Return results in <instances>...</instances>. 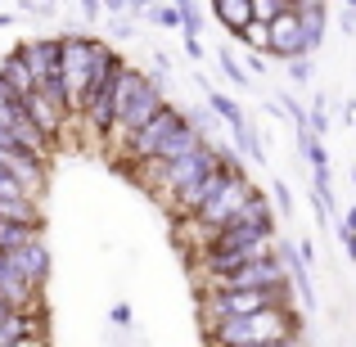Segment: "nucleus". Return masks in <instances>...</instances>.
I'll return each instance as SVG.
<instances>
[{
  "label": "nucleus",
  "instance_id": "5",
  "mask_svg": "<svg viewBox=\"0 0 356 347\" xmlns=\"http://www.w3.org/2000/svg\"><path fill=\"white\" fill-rule=\"evenodd\" d=\"M176 131H181V118L163 108V113H158V118H154V122H149V127L136 136V154H163V145L176 136Z\"/></svg>",
  "mask_w": 356,
  "mask_h": 347
},
{
  "label": "nucleus",
  "instance_id": "2",
  "mask_svg": "<svg viewBox=\"0 0 356 347\" xmlns=\"http://www.w3.org/2000/svg\"><path fill=\"white\" fill-rule=\"evenodd\" d=\"M289 325L280 312H261V316H248V321H226L221 339L235 343V347H252V343H284Z\"/></svg>",
  "mask_w": 356,
  "mask_h": 347
},
{
  "label": "nucleus",
  "instance_id": "8",
  "mask_svg": "<svg viewBox=\"0 0 356 347\" xmlns=\"http://www.w3.org/2000/svg\"><path fill=\"white\" fill-rule=\"evenodd\" d=\"M36 243V226H18V221H0V252H23Z\"/></svg>",
  "mask_w": 356,
  "mask_h": 347
},
{
  "label": "nucleus",
  "instance_id": "1",
  "mask_svg": "<svg viewBox=\"0 0 356 347\" xmlns=\"http://www.w3.org/2000/svg\"><path fill=\"white\" fill-rule=\"evenodd\" d=\"M248 203H252L248 185H243L239 176H226V185H221V190L199 208V217L208 221V226H226V230H230V226H239V221H243Z\"/></svg>",
  "mask_w": 356,
  "mask_h": 347
},
{
  "label": "nucleus",
  "instance_id": "7",
  "mask_svg": "<svg viewBox=\"0 0 356 347\" xmlns=\"http://www.w3.org/2000/svg\"><path fill=\"white\" fill-rule=\"evenodd\" d=\"M302 36H307V27L298 23V9H284V14L270 23V45H275L280 54L298 50V45H302Z\"/></svg>",
  "mask_w": 356,
  "mask_h": 347
},
{
  "label": "nucleus",
  "instance_id": "4",
  "mask_svg": "<svg viewBox=\"0 0 356 347\" xmlns=\"http://www.w3.org/2000/svg\"><path fill=\"white\" fill-rule=\"evenodd\" d=\"M275 284H280V266H275V261H266V257H257V261H248V266H239V271H230V275H226V293L275 289Z\"/></svg>",
  "mask_w": 356,
  "mask_h": 347
},
{
  "label": "nucleus",
  "instance_id": "11",
  "mask_svg": "<svg viewBox=\"0 0 356 347\" xmlns=\"http://www.w3.org/2000/svg\"><path fill=\"white\" fill-rule=\"evenodd\" d=\"M0 199H27V190L14 181V176H5V172H0Z\"/></svg>",
  "mask_w": 356,
  "mask_h": 347
},
{
  "label": "nucleus",
  "instance_id": "13",
  "mask_svg": "<svg viewBox=\"0 0 356 347\" xmlns=\"http://www.w3.org/2000/svg\"><path fill=\"white\" fill-rule=\"evenodd\" d=\"M252 347H289V343H252Z\"/></svg>",
  "mask_w": 356,
  "mask_h": 347
},
{
  "label": "nucleus",
  "instance_id": "3",
  "mask_svg": "<svg viewBox=\"0 0 356 347\" xmlns=\"http://www.w3.org/2000/svg\"><path fill=\"white\" fill-rule=\"evenodd\" d=\"M275 289H248V293H221L217 302V316H226V321H248V316H261L275 307Z\"/></svg>",
  "mask_w": 356,
  "mask_h": 347
},
{
  "label": "nucleus",
  "instance_id": "10",
  "mask_svg": "<svg viewBox=\"0 0 356 347\" xmlns=\"http://www.w3.org/2000/svg\"><path fill=\"white\" fill-rule=\"evenodd\" d=\"M0 221H18V226H36V208L27 199H0Z\"/></svg>",
  "mask_w": 356,
  "mask_h": 347
},
{
  "label": "nucleus",
  "instance_id": "9",
  "mask_svg": "<svg viewBox=\"0 0 356 347\" xmlns=\"http://www.w3.org/2000/svg\"><path fill=\"white\" fill-rule=\"evenodd\" d=\"M217 18L230 27H239V32H248L252 27V5L248 0H217Z\"/></svg>",
  "mask_w": 356,
  "mask_h": 347
},
{
  "label": "nucleus",
  "instance_id": "12",
  "mask_svg": "<svg viewBox=\"0 0 356 347\" xmlns=\"http://www.w3.org/2000/svg\"><path fill=\"white\" fill-rule=\"evenodd\" d=\"M5 316H14V307H9L5 298H0V321H5Z\"/></svg>",
  "mask_w": 356,
  "mask_h": 347
},
{
  "label": "nucleus",
  "instance_id": "6",
  "mask_svg": "<svg viewBox=\"0 0 356 347\" xmlns=\"http://www.w3.org/2000/svg\"><path fill=\"white\" fill-rule=\"evenodd\" d=\"M23 108H27V118L36 122V131H41V136H54V131H59V122H63V104H54L50 95L32 90V95H23Z\"/></svg>",
  "mask_w": 356,
  "mask_h": 347
}]
</instances>
